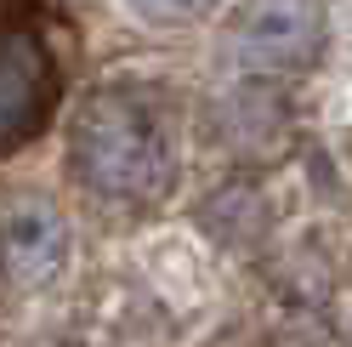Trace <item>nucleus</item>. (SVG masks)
<instances>
[{"mask_svg":"<svg viewBox=\"0 0 352 347\" xmlns=\"http://www.w3.org/2000/svg\"><path fill=\"white\" fill-rule=\"evenodd\" d=\"M216 6H222V0H131V12H142L148 23H170V29H182V23H205Z\"/></svg>","mask_w":352,"mask_h":347,"instance_id":"nucleus-4","label":"nucleus"},{"mask_svg":"<svg viewBox=\"0 0 352 347\" xmlns=\"http://www.w3.org/2000/svg\"><path fill=\"white\" fill-rule=\"evenodd\" d=\"M74 177L114 205H153L176 182V132L142 85H102L74 114Z\"/></svg>","mask_w":352,"mask_h":347,"instance_id":"nucleus-1","label":"nucleus"},{"mask_svg":"<svg viewBox=\"0 0 352 347\" xmlns=\"http://www.w3.org/2000/svg\"><path fill=\"white\" fill-rule=\"evenodd\" d=\"M222 52L239 74H301L324 52L318 0H245L228 23Z\"/></svg>","mask_w":352,"mask_h":347,"instance_id":"nucleus-2","label":"nucleus"},{"mask_svg":"<svg viewBox=\"0 0 352 347\" xmlns=\"http://www.w3.org/2000/svg\"><path fill=\"white\" fill-rule=\"evenodd\" d=\"M57 57L29 23H0V160L46 132L57 108Z\"/></svg>","mask_w":352,"mask_h":347,"instance_id":"nucleus-3","label":"nucleus"}]
</instances>
